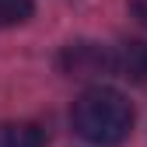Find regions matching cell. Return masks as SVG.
Here are the masks:
<instances>
[{"instance_id":"obj_1","label":"cell","mask_w":147,"mask_h":147,"mask_svg":"<svg viewBox=\"0 0 147 147\" xmlns=\"http://www.w3.org/2000/svg\"><path fill=\"white\" fill-rule=\"evenodd\" d=\"M70 123L88 144L98 147H116L130 137L133 130V105L126 102L123 91L95 84L74 102L70 109Z\"/></svg>"},{"instance_id":"obj_2","label":"cell","mask_w":147,"mask_h":147,"mask_svg":"<svg viewBox=\"0 0 147 147\" xmlns=\"http://www.w3.org/2000/svg\"><path fill=\"white\" fill-rule=\"evenodd\" d=\"M60 67L70 77H102V74H116L112 70V46L102 42H70L60 53Z\"/></svg>"},{"instance_id":"obj_3","label":"cell","mask_w":147,"mask_h":147,"mask_svg":"<svg viewBox=\"0 0 147 147\" xmlns=\"http://www.w3.org/2000/svg\"><path fill=\"white\" fill-rule=\"evenodd\" d=\"M112 70L126 81L147 84V42L144 39H130L112 46Z\"/></svg>"},{"instance_id":"obj_4","label":"cell","mask_w":147,"mask_h":147,"mask_svg":"<svg viewBox=\"0 0 147 147\" xmlns=\"http://www.w3.org/2000/svg\"><path fill=\"white\" fill-rule=\"evenodd\" d=\"M0 147H46V130L35 123H0Z\"/></svg>"},{"instance_id":"obj_5","label":"cell","mask_w":147,"mask_h":147,"mask_svg":"<svg viewBox=\"0 0 147 147\" xmlns=\"http://www.w3.org/2000/svg\"><path fill=\"white\" fill-rule=\"evenodd\" d=\"M35 4L32 0H0V28H14V25H25L32 18Z\"/></svg>"},{"instance_id":"obj_6","label":"cell","mask_w":147,"mask_h":147,"mask_svg":"<svg viewBox=\"0 0 147 147\" xmlns=\"http://www.w3.org/2000/svg\"><path fill=\"white\" fill-rule=\"evenodd\" d=\"M130 14L147 28V0H130Z\"/></svg>"}]
</instances>
